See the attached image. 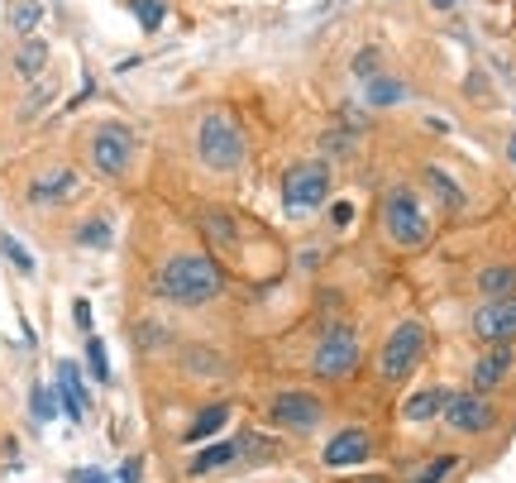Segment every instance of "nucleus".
<instances>
[{
    "label": "nucleus",
    "instance_id": "nucleus-30",
    "mask_svg": "<svg viewBox=\"0 0 516 483\" xmlns=\"http://www.w3.org/2000/svg\"><path fill=\"white\" fill-rule=\"evenodd\" d=\"M34 402H29V407H34V421H53L58 417V393H53V388H43V383H34Z\"/></svg>",
    "mask_w": 516,
    "mask_h": 483
},
{
    "label": "nucleus",
    "instance_id": "nucleus-39",
    "mask_svg": "<svg viewBox=\"0 0 516 483\" xmlns=\"http://www.w3.org/2000/svg\"><path fill=\"white\" fill-rule=\"evenodd\" d=\"M507 158H512V163H516V134H512V139H507Z\"/></svg>",
    "mask_w": 516,
    "mask_h": 483
},
{
    "label": "nucleus",
    "instance_id": "nucleus-31",
    "mask_svg": "<svg viewBox=\"0 0 516 483\" xmlns=\"http://www.w3.org/2000/svg\"><path fill=\"white\" fill-rule=\"evenodd\" d=\"M454 469H459V455H435V460H430L426 469L416 474V479H421V483H445Z\"/></svg>",
    "mask_w": 516,
    "mask_h": 483
},
{
    "label": "nucleus",
    "instance_id": "nucleus-22",
    "mask_svg": "<svg viewBox=\"0 0 516 483\" xmlns=\"http://www.w3.org/2000/svg\"><path fill=\"white\" fill-rule=\"evenodd\" d=\"M239 445H244V464H278L282 460V440L268 436V431H258V426H244L239 431Z\"/></svg>",
    "mask_w": 516,
    "mask_h": 483
},
{
    "label": "nucleus",
    "instance_id": "nucleus-29",
    "mask_svg": "<svg viewBox=\"0 0 516 483\" xmlns=\"http://www.w3.org/2000/svg\"><path fill=\"white\" fill-rule=\"evenodd\" d=\"M86 369L96 383H110V359H106V345L96 340V335H86Z\"/></svg>",
    "mask_w": 516,
    "mask_h": 483
},
{
    "label": "nucleus",
    "instance_id": "nucleus-40",
    "mask_svg": "<svg viewBox=\"0 0 516 483\" xmlns=\"http://www.w3.org/2000/svg\"><path fill=\"white\" fill-rule=\"evenodd\" d=\"M354 483H387L383 474H368V479H354Z\"/></svg>",
    "mask_w": 516,
    "mask_h": 483
},
{
    "label": "nucleus",
    "instance_id": "nucleus-7",
    "mask_svg": "<svg viewBox=\"0 0 516 483\" xmlns=\"http://www.w3.org/2000/svg\"><path fill=\"white\" fill-rule=\"evenodd\" d=\"M359 364H364V345H359V330L349 321L330 326L316 340V350H311V374L321 383H344V378L359 374Z\"/></svg>",
    "mask_w": 516,
    "mask_h": 483
},
{
    "label": "nucleus",
    "instance_id": "nucleus-35",
    "mask_svg": "<svg viewBox=\"0 0 516 483\" xmlns=\"http://www.w3.org/2000/svg\"><path fill=\"white\" fill-rule=\"evenodd\" d=\"M67 483H115V479H106V469H72Z\"/></svg>",
    "mask_w": 516,
    "mask_h": 483
},
{
    "label": "nucleus",
    "instance_id": "nucleus-3",
    "mask_svg": "<svg viewBox=\"0 0 516 483\" xmlns=\"http://www.w3.org/2000/svg\"><path fill=\"white\" fill-rule=\"evenodd\" d=\"M134 158H139V134L129 130L125 120L91 125V134H86V168L101 182H125L134 173Z\"/></svg>",
    "mask_w": 516,
    "mask_h": 483
},
{
    "label": "nucleus",
    "instance_id": "nucleus-26",
    "mask_svg": "<svg viewBox=\"0 0 516 483\" xmlns=\"http://www.w3.org/2000/svg\"><path fill=\"white\" fill-rule=\"evenodd\" d=\"M43 67H48V44L29 34V39H24L20 48H15V72H20L24 82H39Z\"/></svg>",
    "mask_w": 516,
    "mask_h": 483
},
{
    "label": "nucleus",
    "instance_id": "nucleus-21",
    "mask_svg": "<svg viewBox=\"0 0 516 483\" xmlns=\"http://www.w3.org/2000/svg\"><path fill=\"white\" fill-rule=\"evenodd\" d=\"M473 287H478V297H483V302L516 297V264H488V268H478Z\"/></svg>",
    "mask_w": 516,
    "mask_h": 483
},
{
    "label": "nucleus",
    "instance_id": "nucleus-15",
    "mask_svg": "<svg viewBox=\"0 0 516 483\" xmlns=\"http://www.w3.org/2000/svg\"><path fill=\"white\" fill-rule=\"evenodd\" d=\"M516 369V350L512 345H488V350L473 359V369H469V383H473V393H497L502 383H507V374Z\"/></svg>",
    "mask_w": 516,
    "mask_h": 483
},
{
    "label": "nucleus",
    "instance_id": "nucleus-41",
    "mask_svg": "<svg viewBox=\"0 0 516 483\" xmlns=\"http://www.w3.org/2000/svg\"><path fill=\"white\" fill-rule=\"evenodd\" d=\"M407 483H421V479H407Z\"/></svg>",
    "mask_w": 516,
    "mask_h": 483
},
{
    "label": "nucleus",
    "instance_id": "nucleus-37",
    "mask_svg": "<svg viewBox=\"0 0 516 483\" xmlns=\"http://www.w3.org/2000/svg\"><path fill=\"white\" fill-rule=\"evenodd\" d=\"M72 316H77V330H82V335H91V307H86V297H77V302H72Z\"/></svg>",
    "mask_w": 516,
    "mask_h": 483
},
{
    "label": "nucleus",
    "instance_id": "nucleus-13",
    "mask_svg": "<svg viewBox=\"0 0 516 483\" xmlns=\"http://www.w3.org/2000/svg\"><path fill=\"white\" fill-rule=\"evenodd\" d=\"M473 340L483 345H512L516 340V297H497V302H483V307L469 316Z\"/></svg>",
    "mask_w": 516,
    "mask_h": 483
},
{
    "label": "nucleus",
    "instance_id": "nucleus-38",
    "mask_svg": "<svg viewBox=\"0 0 516 483\" xmlns=\"http://www.w3.org/2000/svg\"><path fill=\"white\" fill-rule=\"evenodd\" d=\"M426 5H430V10H435V15H450V10H454V5H459V0H426Z\"/></svg>",
    "mask_w": 516,
    "mask_h": 483
},
{
    "label": "nucleus",
    "instance_id": "nucleus-25",
    "mask_svg": "<svg viewBox=\"0 0 516 483\" xmlns=\"http://www.w3.org/2000/svg\"><path fill=\"white\" fill-rule=\"evenodd\" d=\"M364 101L368 106H402V101H407V82H397V77H383V72H378V77H368L364 82Z\"/></svg>",
    "mask_w": 516,
    "mask_h": 483
},
{
    "label": "nucleus",
    "instance_id": "nucleus-32",
    "mask_svg": "<svg viewBox=\"0 0 516 483\" xmlns=\"http://www.w3.org/2000/svg\"><path fill=\"white\" fill-rule=\"evenodd\" d=\"M43 106H53V87L34 82V87H29V96H24V106H20V120H34Z\"/></svg>",
    "mask_w": 516,
    "mask_h": 483
},
{
    "label": "nucleus",
    "instance_id": "nucleus-36",
    "mask_svg": "<svg viewBox=\"0 0 516 483\" xmlns=\"http://www.w3.org/2000/svg\"><path fill=\"white\" fill-rule=\"evenodd\" d=\"M139 474H144V460L134 455V460L120 464V479H115V483H139Z\"/></svg>",
    "mask_w": 516,
    "mask_h": 483
},
{
    "label": "nucleus",
    "instance_id": "nucleus-23",
    "mask_svg": "<svg viewBox=\"0 0 516 483\" xmlns=\"http://www.w3.org/2000/svg\"><path fill=\"white\" fill-rule=\"evenodd\" d=\"M445 388H421V393H411L407 402H402V421H411V426H421V421H435L440 412H445Z\"/></svg>",
    "mask_w": 516,
    "mask_h": 483
},
{
    "label": "nucleus",
    "instance_id": "nucleus-12",
    "mask_svg": "<svg viewBox=\"0 0 516 483\" xmlns=\"http://www.w3.org/2000/svg\"><path fill=\"white\" fill-rule=\"evenodd\" d=\"M373 450H378V440H373L368 426H344V431H335V436L325 440L321 464L325 469H354V464L373 460Z\"/></svg>",
    "mask_w": 516,
    "mask_h": 483
},
{
    "label": "nucleus",
    "instance_id": "nucleus-33",
    "mask_svg": "<svg viewBox=\"0 0 516 483\" xmlns=\"http://www.w3.org/2000/svg\"><path fill=\"white\" fill-rule=\"evenodd\" d=\"M0 254H5V259H10V264L20 268L24 278H29V273H34V259H29V254H24V244H20V240H10V235H0Z\"/></svg>",
    "mask_w": 516,
    "mask_h": 483
},
{
    "label": "nucleus",
    "instance_id": "nucleus-34",
    "mask_svg": "<svg viewBox=\"0 0 516 483\" xmlns=\"http://www.w3.org/2000/svg\"><path fill=\"white\" fill-rule=\"evenodd\" d=\"M354 72H359V77H378V48H364V53H359V58H354Z\"/></svg>",
    "mask_w": 516,
    "mask_h": 483
},
{
    "label": "nucleus",
    "instance_id": "nucleus-2",
    "mask_svg": "<svg viewBox=\"0 0 516 483\" xmlns=\"http://www.w3.org/2000/svg\"><path fill=\"white\" fill-rule=\"evenodd\" d=\"M192 149H196V163L206 173H220L230 177L244 168V130L230 110H206L196 120V134H192Z\"/></svg>",
    "mask_w": 516,
    "mask_h": 483
},
{
    "label": "nucleus",
    "instance_id": "nucleus-18",
    "mask_svg": "<svg viewBox=\"0 0 516 483\" xmlns=\"http://www.w3.org/2000/svg\"><path fill=\"white\" fill-rule=\"evenodd\" d=\"M421 182H426L430 192H435V201H440V206H445L450 216H459V211L469 206V197H464V187H459V182H454V177L445 173L440 163H426V168H421Z\"/></svg>",
    "mask_w": 516,
    "mask_h": 483
},
{
    "label": "nucleus",
    "instance_id": "nucleus-17",
    "mask_svg": "<svg viewBox=\"0 0 516 483\" xmlns=\"http://www.w3.org/2000/svg\"><path fill=\"white\" fill-rule=\"evenodd\" d=\"M225 426H230V402H206V407L187 421L182 440H187V445H206V440H215Z\"/></svg>",
    "mask_w": 516,
    "mask_h": 483
},
{
    "label": "nucleus",
    "instance_id": "nucleus-20",
    "mask_svg": "<svg viewBox=\"0 0 516 483\" xmlns=\"http://www.w3.org/2000/svg\"><path fill=\"white\" fill-rule=\"evenodd\" d=\"M58 407H63L72 421L86 417V388H82V374H77V364H72V359L58 364Z\"/></svg>",
    "mask_w": 516,
    "mask_h": 483
},
{
    "label": "nucleus",
    "instance_id": "nucleus-9",
    "mask_svg": "<svg viewBox=\"0 0 516 483\" xmlns=\"http://www.w3.org/2000/svg\"><path fill=\"white\" fill-rule=\"evenodd\" d=\"M77 197H82V177L67 163H48V168H39L24 182V206L29 211H58V206H67Z\"/></svg>",
    "mask_w": 516,
    "mask_h": 483
},
{
    "label": "nucleus",
    "instance_id": "nucleus-11",
    "mask_svg": "<svg viewBox=\"0 0 516 483\" xmlns=\"http://www.w3.org/2000/svg\"><path fill=\"white\" fill-rule=\"evenodd\" d=\"M196 230H201V240L211 244V254H220V259H239L244 254V225H239L235 211L201 206L196 211Z\"/></svg>",
    "mask_w": 516,
    "mask_h": 483
},
{
    "label": "nucleus",
    "instance_id": "nucleus-19",
    "mask_svg": "<svg viewBox=\"0 0 516 483\" xmlns=\"http://www.w3.org/2000/svg\"><path fill=\"white\" fill-rule=\"evenodd\" d=\"M72 244H77V249H110V244H115V220H110L106 211L82 216L72 225Z\"/></svg>",
    "mask_w": 516,
    "mask_h": 483
},
{
    "label": "nucleus",
    "instance_id": "nucleus-8",
    "mask_svg": "<svg viewBox=\"0 0 516 483\" xmlns=\"http://www.w3.org/2000/svg\"><path fill=\"white\" fill-rule=\"evenodd\" d=\"M268 421L287 436H311L325 426V402L306 388H282V393L268 397Z\"/></svg>",
    "mask_w": 516,
    "mask_h": 483
},
{
    "label": "nucleus",
    "instance_id": "nucleus-27",
    "mask_svg": "<svg viewBox=\"0 0 516 483\" xmlns=\"http://www.w3.org/2000/svg\"><path fill=\"white\" fill-rule=\"evenodd\" d=\"M129 15L139 20L144 34H158L163 20H168V0H129Z\"/></svg>",
    "mask_w": 516,
    "mask_h": 483
},
{
    "label": "nucleus",
    "instance_id": "nucleus-4",
    "mask_svg": "<svg viewBox=\"0 0 516 483\" xmlns=\"http://www.w3.org/2000/svg\"><path fill=\"white\" fill-rule=\"evenodd\" d=\"M426 321H416V316H402L397 326L387 330V340L378 345V359H373V369L383 378L387 388H397V383H407L416 369H421V359H426Z\"/></svg>",
    "mask_w": 516,
    "mask_h": 483
},
{
    "label": "nucleus",
    "instance_id": "nucleus-6",
    "mask_svg": "<svg viewBox=\"0 0 516 483\" xmlns=\"http://www.w3.org/2000/svg\"><path fill=\"white\" fill-rule=\"evenodd\" d=\"M335 192V168L325 158H306V163H292L282 173V211L287 216H311L321 211Z\"/></svg>",
    "mask_w": 516,
    "mask_h": 483
},
{
    "label": "nucleus",
    "instance_id": "nucleus-16",
    "mask_svg": "<svg viewBox=\"0 0 516 483\" xmlns=\"http://www.w3.org/2000/svg\"><path fill=\"white\" fill-rule=\"evenodd\" d=\"M177 369H182L187 378H201V383H211V378L230 374L225 354L211 350V345H187V350H177Z\"/></svg>",
    "mask_w": 516,
    "mask_h": 483
},
{
    "label": "nucleus",
    "instance_id": "nucleus-1",
    "mask_svg": "<svg viewBox=\"0 0 516 483\" xmlns=\"http://www.w3.org/2000/svg\"><path fill=\"white\" fill-rule=\"evenodd\" d=\"M153 297L168 307H211L225 297V268L206 249H177L153 273Z\"/></svg>",
    "mask_w": 516,
    "mask_h": 483
},
{
    "label": "nucleus",
    "instance_id": "nucleus-28",
    "mask_svg": "<svg viewBox=\"0 0 516 483\" xmlns=\"http://www.w3.org/2000/svg\"><path fill=\"white\" fill-rule=\"evenodd\" d=\"M39 20H43V5H39V0H20V5H15V15H10V29L29 39V34L39 29Z\"/></svg>",
    "mask_w": 516,
    "mask_h": 483
},
{
    "label": "nucleus",
    "instance_id": "nucleus-24",
    "mask_svg": "<svg viewBox=\"0 0 516 483\" xmlns=\"http://www.w3.org/2000/svg\"><path fill=\"white\" fill-rule=\"evenodd\" d=\"M129 340H134V350L139 354H158V350H168L172 345V330L158 321V316H144L139 326L129 330Z\"/></svg>",
    "mask_w": 516,
    "mask_h": 483
},
{
    "label": "nucleus",
    "instance_id": "nucleus-14",
    "mask_svg": "<svg viewBox=\"0 0 516 483\" xmlns=\"http://www.w3.org/2000/svg\"><path fill=\"white\" fill-rule=\"evenodd\" d=\"M235 469H249L244 464V445H239V436H225L215 445H206V450H196L192 464H187V479H225Z\"/></svg>",
    "mask_w": 516,
    "mask_h": 483
},
{
    "label": "nucleus",
    "instance_id": "nucleus-5",
    "mask_svg": "<svg viewBox=\"0 0 516 483\" xmlns=\"http://www.w3.org/2000/svg\"><path fill=\"white\" fill-rule=\"evenodd\" d=\"M383 235H387V244L402 249V254H416V249L430 244V216L407 182H397V187L383 192Z\"/></svg>",
    "mask_w": 516,
    "mask_h": 483
},
{
    "label": "nucleus",
    "instance_id": "nucleus-10",
    "mask_svg": "<svg viewBox=\"0 0 516 483\" xmlns=\"http://www.w3.org/2000/svg\"><path fill=\"white\" fill-rule=\"evenodd\" d=\"M440 421L450 426L454 436H483V431H493L497 426V412L493 402L483 393H450L445 397V412H440Z\"/></svg>",
    "mask_w": 516,
    "mask_h": 483
}]
</instances>
